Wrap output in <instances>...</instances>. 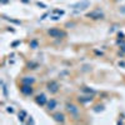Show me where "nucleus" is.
<instances>
[{
  "label": "nucleus",
  "mask_w": 125,
  "mask_h": 125,
  "mask_svg": "<svg viewBox=\"0 0 125 125\" xmlns=\"http://www.w3.org/2000/svg\"><path fill=\"white\" fill-rule=\"evenodd\" d=\"M89 6H90V1H89V0H81V1H78L75 4H71L70 5V8H73V9L75 10V13L83 11V10H85Z\"/></svg>",
  "instance_id": "obj_1"
},
{
  "label": "nucleus",
  "mask_w": 125,
  "mask_h": 125,
  "mask_svg": "<svg viewBox=\"0 0 125 125\" xmlns=\"http://www.w3.org/2000/svg\"><path fill=\"white\" fill-rule=\"evenodd\" d=\"M66 110L69 114H71L73 116H78L79 115V108L76 105H74V104H71V103H68L66 104Z\"/></svg>",
  "instance_id": "obj_3"
},
{
  "label": "nucleus",
  "mask_w": 125,
  "mask_h": 125,
  "mask_svg": "<svg viewBox=\"0 0 125 125\" xmlns=\"http://www.w3.org/2000/svg\"><path fill=\"white\" fill-rule=\"evenodd\" d=\"M24 116H26V113L24 110H21V111H20V114H19V120L20 121H24Z\"/></svg>",
  "instance_id": "obj_12"
},
{
  "label": "nucleus",
  "mask_w": 125,
  "mask_h": 125,
  "mask_svg": "<svg viewBox=\"0 0 125 125\" xmlns=\"http://www.w3.org/2000/svg\"><path fill=\"white\" fill-rule=\"evenodd\" d=\"M38 5L41 6V8H45V5H44V4H41V3H38Z\"/></svg>",
  "instance_id": "obj_16"
},
{
  "label": "nucleus",
  "mask_w": 125,
  "mask_h": 125,
  "mask_svg": "<svg viewBox=\"0 0 125 125\" xmlns=\"http://www.w3.org/2000/svg\"><path fill=\"white\" fill-rule=\"evenodd\" d=\"M86 16L90 18V19H94V20H96V19H103V18H104V13L101 11V10L98 9V10H93V11L88 13Z\"/></svg>",
  "instance_id": "obj_4"
},
{
  "label": "nucleus",
  "mask_w": 125,
  "mask_h": 125,
  "mask_svg": "<svg viewBox=\"0 0 125 125\" xmlns=\"http://www.w3.org/2000/svg\"><path fill=\"white\" fill-rule=\"evenodd\" d=\"M30 48L36 49V48H38V40H31V41H30Z\"/></svg>",
  "instance_id": "obj_13"
},
{
  "label": "nucleus",
  "mask_w": 125,
  "mask_h": 125,
  "mask_svg": "<svg viewBox=\"0 0 125 125\" xmlns=\"http://www.w3.org/2000/svg\"><path fill=\"white\" fill-rule=\"evenodd\" d=\"M49 35L51 38H65L66 33L62 31V30H59V29H50L49 30Z\"/></svg>",
  "instance_id": "obj_2"
},
{
  "label": "nucleus",
  "mask_w": 125,
  "mask_h": 125,
  "mask_svg": "<svg viewBox=\"0 0 125 125\" xmlns=\"http://www.w3.org/2000/svg\"><path fill=\"white\" fill-rule=\"evenodd\" d=\"M20 91H21L24 95H31V94H33V88H31V85L23 84L21 88H20Z\"/></svg>",
  "instance_id": "obj_6"
},
{
  "label": "nucleus",
  "mask_w": 125,
  "mask_h": 125,
  "mask_svg": "<svg viewBox=\"0 0 125 125\" xmlns=\"http://www.w3.org/2000/svg\"><path fill=\"white\" fill-rule=\"evenodd\" d=\"M55 13H56V14H60V15L64 14V11H62V10H55Z\"/></svg>",
  "instance_id": "obj_15"
},
{
  "label": "nucleus",
  "mask_w": 125,
  "mask_h": 125,
  "mask_svg": "<svg viewBox=\"0 0 125 125\" xmlns=\"http://www.w3.org/2000/svg\"><path fill=\"white\" fill-rule=\"evenodd\" d=\"M8 1H9V0H1V3H3V4H5V3H8Z\"/></svg>",
  "instance_id": "obj_18"
},
{
  "label": "nucleus",
  "mask_w": 125,
  "mask_h": 125,
  "mask_svg": "<svg viewBox=\"0 0 125 125\" xmlns=\"http://www.w3.org/2000/svg\"><path fill=\"white\" fill-rule=\"evenodd\" d=\"M54 119H55V121H58V123H64V121H65V116H64V114H61V113L54 114Z\"/></svg>",
  "instance_id": "obj_8"
},
{
  "label": "nucleus",
  "mask_w": 125,
  "mask_h": 125,
  "mask_svg": "<svg viewBox=\"0 0 125 125\" xmlns=\"http://www.w3.org/2000/svg\"><path fill=\"white\" fill-rule=\"evenodd\" d=\"M35 101L39 104V105H41V106H43V105H45V104H46V96L44 95V94H40V95H38L36 98H35Z\"/></svg>",
  "instance_id": "obj_7"
},
{
  "label": "nucleus",
  "mask_w": 125,
  "mask_h": 125,
  "mask_svg": "<svg viewBox=\"0 0 125 125\" xmlns=\"http://www.w3.org/2000/svg\"><path fill=\"white\" fill-rule=\"evenodd\" d=\"M34 81H35V80H34V78H31V76H25V78H23V80H21V84L31 85Z\"/></svg>",
  "instance_id": "obj_9"
},
{
  "label": "nucleus",
  "mask_w": 125,
  "mask_h": 125,
  "mask_svg": "<svg viewBox=\"0 0 125 125\" xmlns=\"http://www.w3.org/2000/svg\"><path fill=\"white\" fill-rule=\"evenodd\" d=\"M56 105H58V103H56L55 99H50V100L48 101V109H49V110H54V109L56 108Z\"/></svg>",
  "instance_id": "obj_10"
},
{
  "label": "nucleus",
  "mask_w": 125,
  "mask_h": 125,
  "mask_svg": "<svg viewBox=\"0 0 125 125\" xmlns=\"http://www.w3.org/2000/svg\"><path fill=\"white\" fill-rule=\"evenodd\" d=\"M46 89H48L51 94H55V93L59 91V84H58L56 81H50V83H48Z\"/></svg>",
  "instance_id": "obj_5"
},
{
  "label": "nucleus",
  "mask_w": 125,
  "mask_h": 125,
  "mask_svg": "<svg viewBox=\"0 0 125 125\" xmlns=\"http://www.w3.org/2000/svg\"><path fill=\"white\" fill-rule=\"evenodd\" d=\"M28 66H29V69H36L35 66H38V65L35 64V62H29V65H28Z\"/></svg>",
  "instance_id": "obj_14"
},
{
  "label": "nucleus",
  "mask_w": 125,
  "mask_h": 125,
  "mask_svg": "<svg viewBox=\"0 0 125 125\" xmlns=\"http://www.w3.org/2000/svg\"><path fill=\"white\" fill-rule=\"evenodd\" d=\"M51 19H53V20H58V19H59V16H53Z\"/></svg>",
  "instance_id": "obj_17"
},
{
  "label": "nucleus",
  "mask_w": 125,
  "mask_h": 125,
  "mask_svg": "<svg viewBox=\"0 0 125 125\" xmlns=\"http://www.w3.org/2000/svg\"><path fill=\"white\" fill-rule=\"evenodd\" d=\"M93 98L91 96H83V98H79V101L80 103H88V101H91Z\"/></svg>",
  "instance_id": "obj_11"
}]
</instances>
